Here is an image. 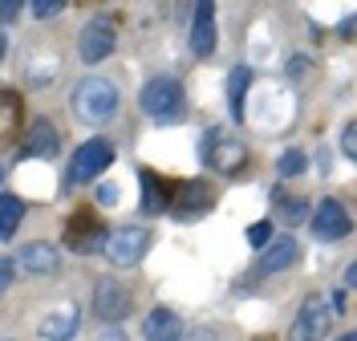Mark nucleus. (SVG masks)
<instances>
[{
	"label": "nucleus",
	"instance_id": "obj_1",
	"mask_svg": "<svg viewBox=\"0 0 357 341\" xmlns=\"http://www.w3.org/2000/svg\"><path fill=\"white\" fill-rule=\"evenodd\" d=\"M138 106H142V114H146L151 122H158V126H175V122L187 118V93H183V86H178V77L158 73V77H151V82L142 86Z\"/></svg>",
	"mask_w": 357,
	"mask_h": 341
},
{
	"label": "nucleus",
	"instance_id": "obj_2",
	"mask_svg": "<svg viewBox=\"0 0 357 341\" xmlns=\"http://www.w3.org/2000/svg\"><path fill=\"white\" fill-rule=\"evenodd\" d=\"M118 86H114L110 77H86V82H77V90H73V110L82 122L89 126H102V122H110L114 114H118Z\"/></svg>",
	"mask_w": 357,
	"mask_h": 341
},
{
	"label": "nucleus",
	"instance_id": "obj_3",
	"mask_svg": "<svg viewBox=\"0 0 357 341\" xmlns=\"http://www.w3.org/2000/svg\"><path fill=\"white\" fill-rule=\"evenodd\" d=\"M106 224H102V215L93 211V207H77L73 215L66 220V232H61V240H66L69 252H77V256H89V252H102L106 244Z\"/></svg>",
	"mask_w": 357,
	"mask_h": 341
},
{
	"label": "nucleus",
	"instance_id": "obj_4",
	"mask_svg": "<svg viewBox=\"0 0 357 341\" xmlns=\"http://www.w3.org/2000/svg\"><path fill=\"white\" fill-rule=\"evenodd\" d=\"M110 162H114V142H106V138H89V142H82V146L73 151L66 183L69 187H82V183L102 179V171H106Z\"/></svg>",
	"mask_w": 357,
	"mask_h": 341
},
{
	"label": "nucleus",
	"instance_id": "obj_5",
	"mask_svg": "<svg viewBox=\"0 0 357 341\" xmlns=\"http://www.w3.org/2000/svg\"><path fill=\"white\" fill-rule=\"evenodd\" d=\"M215 207V187L207 179H183L175 183V191H171V215L175 220H183V224H191V220H199V215H207Z\"/></svg>",
	"mask_w": 357,
	"mask_h": 341
},
{
	"label": "nucleus",
	"instance_id": "obj_6",
	"mask_svg": "<svg viewBox=\"0 0 357 341\" xmlns=\"http://www.w3.org/2000/svg\"><path fill=\"white\" fill-rule=\"evenodd\" d=\"M146 248H151V232H146L142 224L114 227L110 236H106V244H102L106 260H110V264H118V268H130V264H138V260L146 256Z\"/></svg>",
	"mask_w": 357,
	"mask_h": 341
},
{
	"label": "nucleus",
	"instance_id": "obj_7",
	"mask_svg": "<svg viewBox=\"0 0 357 341\" xmlns=\"http://www.w3.org/2000/svg\"><path fill=\"white\" fill-rule=\"evenodd\" d=\"M329 321H333V309L321 293H309L296 309V321L289 329V341H325L329 338Z\"/></svg>",
	"mask_w": 357,
	"mask_h": 341
},
{
	"label": "nucleus",
	"instance_id": "obj_8",
	"mask_svg": "<svg viewBox=\"0 0 357 341\" xmlns=\"http://www.w3.org/2000/svg\"><path fill=\"white\" fill-rule=\"evenodd\" d=\"M199 159L211 167V171H220V175H231V171H240L248 162V146L244 142H236V138H227L223 130H207L199 142Z\"/></svg>",
	"mask_w": 357,
	"mask_h": 341
},
{
	"label": "nucleus",
	"instance_id": "obj_9",
	"mask_svg": "<svg viewBox=\"0 0 357 341\" xmlns=\"http://www.w3.org/2000/svg\"><path fill=\"white\" fill-rule=\"evenodd\" d=\"M134 309V296L130 289L122 285V280H114V276H102L98 285H93V313L106 321V325H118V321H126Z\"/></svg>",
	"mask_w": 357,
	"mask_h": 341
},
{
	"label": "nucleus",
	"instance_id": "obj_10",
	"mask_svg": "<svg viewBox=\"0 0 357 341\" xmlns=\"http://www.w3.org/2000/svg\"><path fill=\"white\" fill-rule=\"evenodd\" d=\"M114 45H118V33H114V24L102 21V17L89 21L86 29H82V37H77V53H82L86 66H102L114 53Z\"/></svg>",
	"mask_w": 357,
	"mask_h": 341
},
{
	"label": "nucleus",
	"instance_id": "obj_11",
	"mask_svg": "<svg viewBox=\"0 0 357 341\" xmlns=\"http://www.w3.org/2000/svg\"><path fill=\"white\" fill-rule=\"evenodd\" d=\"M309 224H312V236H317V240H329V244H333V240H345V236L354 232V220H349V211L337 204V199H325V204L312 211Z\"/></svg>",
	"mask_w": 357,
	"mask_h": 341
},
{
	"label": "nucleus",
	"instance_id": "obj_12",
	"mask_svg": "<svg viewBox=\"0 0 357 341\" xmlns=\"http://www.w3.org/2000/svg\"><path fill=\"white\" fill-rule=\"evenodd\" d=\"M191 53L195 57H211L215 53V4L199 0L195 17H191Z\"/></svg>",
	"mask_w": 357,
	"mask_h": 341
},
{
	"label": "nucleus",
	"instance_id": "obj_13",
	"mask_svg": "<svg viewBox=\"0 0 357 341\" xmlns=\"http://www.w3.org/2000/svg\"><path fill=\"white\" fill-rule=\"evenodd\" d=\"M138 183H142V211H146V215H167L175 183L162 179V175L151 171V167H142V171H138Z\"/></svg>",
	"mask_w": 357,
	"mask_h": 341
},
{
	"label": "nucleus",
	"instance_id": "obj_14",
	"mask_svg": "<svg viewBox=\"0 0 357 341\" xmlns=\"http://www.w3.org/2000/svg\"><path fill=\"white\" fill-rule=\"evenodd\" d=\"M296 260H301V244L292 236H280V240H272L264 248L260 264H256V276H276V273H284V268H292Z\"/></svg>",
	"mask_w": 357,
	"mask_h": 341
},
{
	"label": "nucleus",
	"instance_id": "obj_15",
	"mask_svg": "<svg viewBox=\"0 0 357 341\" xmlns=\"http://www.w3.org/2000/svg\"><path fill=\"white\" fill-rule=\"evenodd\" d=\"M77 329H82V309H77L73 301L57 305V309L41 321V338L45 341H69Z\"/></svg>",
	"mask_w": 357,
	"mask_h": 341
},
{
	"label": "nucleus",
	"instance_id": "obj_16",
	"mask_svg": "<svg viewBox=\"0 0 357 341\" xmlns=\"http://www.w3.org/2000/svg\"><path fill=\"white\" fill-rule=\"evenodd\" d=\"M17 264H21L24 273H33V276H53L57 268H61V256H57V248H53V244L33 240V244H24V248H21Z\"/></svg>",
	"mask_w": 357,
	"mask_h": 341
},
{
	"label": "nucleus",
	"instance_id": "obj_17",
	"mask_svg": "<svg viewBox=\"0 0 357 341\" xmlns=\"http://www.w3.org/2000/svg\"><path fill=\"white\" fill-rule=\"evenodd\" d=\"M57 146H61V138H57V126L49 122V118H37L33 126H29V138H24V159H53L57 155Z\"/></svg>",
	"mask_w": 357,
	"mask_h": 341
},
{
	"label": "nucleus",
	"instance_id": "obj_18",
	"mask_svg": "<svg viewBox=\"0 0 357 341\" xmlns=\"http://www.w3.org/2000/svg\"><path fill=\"white\" fill-rule=\"evenodd\" d=\"M142 338L146 341H183V321H178L175 309L158 305V309H151V317L142 325Z\"/></svg>",
	"mask_w": 357,
	"mask_h": 341
},
{
	"label": "nucleus",
	"instance_id": "obj_19",
	"mask_svg": "<svg viewBox=\"0 0 357 341\" xmlns=\"http://www.w3.org/2000/svg\"><path fill=\"white\" fill-rule=\"evenodd\" d=\"M252 86V69L236 66L227 73V110H231V122H244V93Z\"/></svg>",
	"mask_w": 357,
	"mask_h": 341
},
{
	"label": "nucleus",
	"instance_id": "obj_20",
	"mask_svg": "<svg viewBox=\"0 0 357 341\" xmlns=\"http://www.w3.org/2000/svg\"><path fill=\"white\" fill-rule=\"evenodd\" d=\"M24 220V204L17 195H0V240H8V236H17V227Z\"/></svg>",
	"mask_w": 357,
	"mask_h": 341
},
{
	"label": "nucleus",
	"instance_id": "obj_21",
	"mask_svg": "<svg viewBox=\"0 0 357 341\" xmlns=\"http://www.w3.org/2000/svg\"><path fill=\"white\" fill-rule=\"evenodd\" d=\"M272 204H276V211H280V220H289V224H296V220H305L309 215V204L301 199V195H289V191H272Z\"/></svg>",
	"mask_w": 357,
	"mask_h": 341
},
{
	"label": "nucleus",
	"instance_id": "obj_22",
	"mask_svg": "<svg viewBox=\"0 0 357 341\" xmlns=\"http://www.w3.org/2000/svg\"><path fill=\"white\" fill-rule=\"evenodd\" d=\"M305 167H309V159H305V151H284V155H280V162H276L280 179H292V175H301Z\"/></svg>",
	"mask_w": 357,
	"mask_h": 341
},
{
	"label": "nucleus",
	"instance_id": "obj_23",
	"mask_svg": "<svg viewBox=\"0 0 357 341\" xmlns=\"http://www.w3.org/2000/svg\"><path fill=\"white\" fill-rule=\"evenodd\" d=\"M248 244L252 248H268L272 244V220H256V224L248 227Z\"/></svg>",
	"mask_w": 357,
	"mask_h": 341
},
{
	"label": "nucleus",
	"instance_id": "obj_24",
	"mask_svg": "<svg viewBox=\"0 0 357 341\" xmlns=\"http://www.w3.org/2000/svg\"><path fill=\"white\" fill-rule=\"evenodd\" d=\"M66 13V0H37L33 4V17L37 21H53V17H61Z\"/></svg>",
	"mask_w": 357,
	"mask_h": 341
},
{
	"label": "nucleus",
	"instance_id": "obj_25",
	"mask_svg": "<svg viewBox=\"0 0 357 341\" xmlns=\"http://www.w3.org/2000/svg\"><path fill=\"white\" fill-rule=\"evenodd\" d=\"M13 276H17V260H13V256H0V296L8 293Z\"/></svg>",
	"mask_w": 357,
	"mask_h": 341
},
{
	"label": "nucleus",
	"instance_id": "obj_26",
	"mask_svg": "<svg viewBox=\"0 0 357 341\" xmlns=\"http://www.w3.org/2000/svg\"><path fill=\"white\" fill-rule=\"evenodd\" d=\"M309 66H312L309 57H292V61H289V77H292V82H301V77L309 73Z\"/></svg>",
	"mask_w": 357,
	"mask_h": 341
},
{
	"label": "nucleus",
	"instance_id": "obj_27",
	"mask_svg": "<svg viewBox=\"0 0 357 341\" xmlns=\"http://www.w3.org/2000/svg\"><path fill=\"white\" fill-rule=\"evenodd\" d=\"M341 151H345L349 159L357 155V135H354V126H345V130H341Z\"/></svg>",
	"mask_w": 357,
	"mask_h": 341
},
{
	"label": "nucleus",
	"instance_id": "obj_28",
	"mask_svg": "<svg viewBox=\"0 0 357 341\" xmlns=\"http://www.w3.org/2000/svg\"><path fill=\"white\" fill-rule=\"evenodd\" d=\"M98 199H102L106 207H110V204H118V187H114V183H102V191H98Z\"/></svg>",
	"mask_w": 357,
	"mask_h": 341
},
{
	"label": "nucleus",
	"instance_id": "obj_29",
	"mask_svg": "<svg viewBox=\"0 0 357 341\" xmlns=\"http://www.w3.org/2000/svg\"><path fill=\"white\" fill-rule=\"evenodd\" d=\"M17 13H21V4H17V0H0V21H13Z\"/></svg>",
	"mask_w": 357,
	"mask_h": 341
},
{
	"label": "nucleus",
	"instance_id": "obj_30",
	"mask_svg": "<svg viewBox=\"0 0 357 341\" xmlns=\"http://www.w3.org/2000/svg\"><path fill=\"white\" fill-rule=\"evenodd\" d=\"M329 309H333V313H345V309H349V296H345V289H341V293H333V305H329Z\"/></svg>",
	"mask_w": 357,
	"mask_h": 341
},
{
	"label": "nucleus",
	"instance_id": "obj_31",
	"mask_svg": "<svg viewBox=\"0 0 357 341\" xmlns=\"http://www.w3.org/2000/svg\"><path fill=\"white\" fill-rule=\"evenodd\" d=\"M341 37H345V41L354 37V17H345V21H341Z\"/></svg>",
	"mask_w": 357,
	"mask_h": 341
},
{
	"label": "nucleus",
	"instance_id": "obj_32",
	"mask_svg": "<svg viewBox=\"0 0 357 341\" xmlns=\"http://www.w3.org/2000/svg\"><path fill=\"white\" fill-rule=\"evenodd\" d=\"M98 341H126V333H118V329H110V333H102Z\"/></svg>",
	"mask_w": 357,
	"mask_h": 341
},
{
	"label": "nucleus",
	"instance_id": "obj_33",
	"mask_svg": "<svg viewBox=\"0 0 357 341\" xmlns=\"http://www.w3.org/2000/svg\"><path fill=\"white\" fill-rule=\"evenodd\" d=\"M4 53H8V37L0 33V61H4Z\"/></svg>",
	"mask_w": 357,
	"mask_h": 341
},
{
	"label": "nucleus",
	"instance_id": "obj_34",
	"mask_svg": "<svg viewBox=\"0 0 357 341\" xmlns=\"http://www.w3.org/2000/svg\"><path fill=\"white\" fill-rule=\"evenodd\" d=\"M337 341H357V338H354V333H345V338H337Z\"/></svg>",
	"mask_w": 357,
	"mask_h": 341
},
{
	"label": "nucleus",
	"instance_id": "obj_35",
	"mask_svg": "<svg viewBox=\"0 0 357 341\" xmlns=\"http://www.w3.org/2000/svg\"><path fill=\"white\" fill-rule=\"evenodd\" d=\"M260 341H272V338H260Z\"/></svg>",
	"mask_w": 357,
	"mask_h": 341
},
{
	"label": "nucleus",
	"instance_id": "obj_36",
	"mask_svg": "<svg viewBox=\"0 0 357 341\" xmlns=\"http://www.w3.org/2000/svg\"><path fill=\"white\" fill-rule=\"evenodd\" d=\"M0 179H4V171H0Z\"/></svg>",
	"mask_w": 357,
	"mask_h": 341
}]
</instances>
